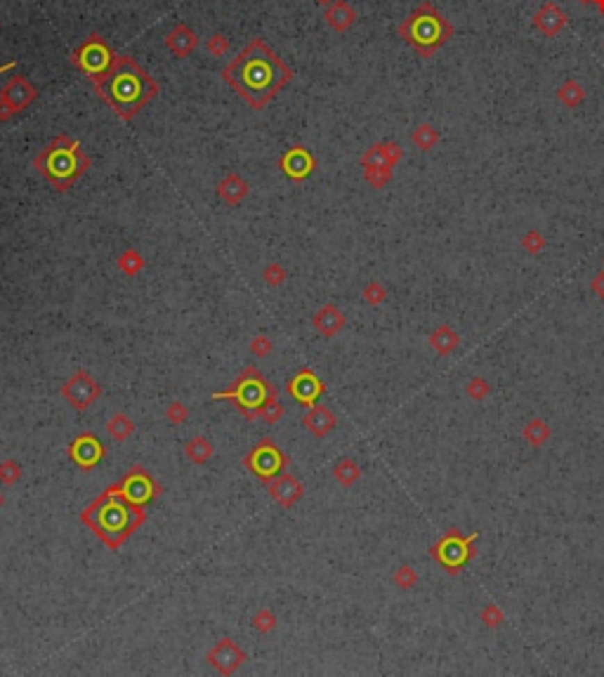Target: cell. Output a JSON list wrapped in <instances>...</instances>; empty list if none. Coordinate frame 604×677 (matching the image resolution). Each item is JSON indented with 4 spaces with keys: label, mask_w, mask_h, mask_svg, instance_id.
Instances as JSON below:
<instances>
[{
    "label": "cell",
    "mask_w": 604,
    "mask_h": 677,
    "mask_svg": "<svg viewBox=\"0 0 604 677\" xmlns=\"http://www.w3.org/2000/svg\"><path fill=\"white\" fill-rule=\"evenodd\" d=\"M222 78L255 111H262L293 81V69L262 38H253L231 59Z\"/></svg>",
    "instance_id": "cell-1"
},
{
    "label": "cell",
    "mask_w": 604,
    "mask_h": 677,
    "mask_svg": "<svg viewBox=\"0 0 604 677\" xmlns=\"http://www.w3.org/2000/svg\"><path fill=\"white\" fill-rule=\"evenodd\" d=\"M92 85L99 99L109 104L121 121H133L158 95V83L128 55H118L109 74Z\"/></svg>",
    "instance_id": "cell-2"
},
{
    "label": "cell",
    "mask_w": 604,
    "mask_h": 677,
    "mask_svg": "<svg viewBox=\"0 0 604 677\" xmlns=\"http://www.w3.org/2000/svg\"><path fill=\"white\" fill-rule=\"evenodd\" d=\"M81 522L88 526L95 536L109 550H118L133 533L147 522L145 507L133 505L111 484L101 496H97L85 510L81 512Z\"/></svg>",
    "instance_id": "cell-3"
},
{
    "label": "cell",
    "mask_w": 604,
    "mask_h": 677,
    "mask_svg": "<svg viewBox=\"0 0 604 677\" xmlns=\"http://www.w3.org/2000/svg\"><path fill=\"white\" fill-rule=\"evenodd\" d=\"M33 168L57 191H67L88 172L90 158L76 140H71L69 135H57L33 158Z\"/></svg>",
    "instance_id": "cell-4"
},
{
    "label": "cell",
    "mask_w": 604,
    "mask_h": 677,
    "mask_svg": "<svg viewBox=\"0 0 604 677\" xmlns=\"http://www.w3.org/2000/svg\"><path fill=\"white\" fill-rule=\"evenodd\" d=\"M399 35L423 59H430L453 38V24L430 0H423L406 19L399 24Z\"/></svg>",
    "instance_id": "cell-5"
},
{
    "label": "cell",
    "mask_w": 604,
    "mask_h": 677,
    "mask_svg": "<svg viewBox=\"0 0 604 677\" xmlns=\"http://www.w3.org/2000/svg\"><path fill=\"white\" fill-rule=\"evenodd\" d=\"M277 394V387L269 385V380L260 373L255 366L243 368L238 377L234 380V385L225 392H215L213 399L215 401H231L248 421H255L260 418L262 406L267 404V399Z\"/></svg>",
    "instance_id": "cell-6"
},
{
    "label": "cell",
    "mask_w": 604,
    "mask_h": 677,
    "mask_svg": "<svg viewBox=\"0 0 604 677\" xmlns=\"http://www.w3.org/2000/svg\"><path fill=\"white\" fill-rule=\"evenodd\" d=\"M116 59H118V55L113 52V47L106 43L104 35L90 33L88 38L74 50L71 64H74L90 83H97L109 74L111 67L116 64Z\"/></svg>",
    "instance_id": "cell-7"
},
{
    "label": "cell",
    "mask_w": 604,
    "mask_h": 677,
    "mask_svg": "<svg viewBox=\"0 0 604 677\" xmlns=\"http://www.w3.org/2000/svg\"><path fill=\"white\" fill-rule=\"evenodd\" d=\"M243 465L267 484L284 472V467L288 465V455L281 451L272 439H262L258 446L250 448V453L243 458Z\"/></svg>",
    "instance_id": "cell-8"
},
{
    "label": "cell",
    "mask_w": 604,
    "mask_h": 677,
    "mask_svg": "<svg viewBox=\"0 0 604 677\" xmlns=\"http://www.w3.org/2000/svg\"><path fill=\"white\" fill-rule=\"evenodd\" d=\"M35 99H38V88L28 78L12 76L0 88V121H10L12 116L28 109Z\"/></svg>",
    "instance_id": "cell-9"
},
{
    "label": "cell",
    "mask_w": 604,
    "mask_h": 677,
    "mask_svg": "<svg viewBox=\"0 0 604 677\" xmlns=\"http://www.w3.org/2000/svg\"><path fill=\"white\" fill-rule=\"evenodd\" d=\"M116 487L125 498L133 503V505H140V507H147L149 503L161 494L158 482L149 475L142 465L130 467V472L121 479V482H116Z\"/></svg>",
    "instance_id": "cell-10"
},
{
    "label": "cell",
    "mask_w": 604,
    "mask_h": 677,
    "mask_svg": "<svg viewBox=\"0 0 604 677\" xmlns=\"http://www.w3.org/2000/svg\"><path fill=\"white\" fill-rule=\"evenodd\" d=\"M62 397L74 406L76 411H85L101 397V387L88 370H76L62 385Z\"/></svg>",
    "instance_id": "cell-11"
},
{
    "label": "cell",
    "mask_w": 604,
    "mask_h": 677,
    "mask_svg": "<svg viewBox=\"0 0 604 677\" xmlns=\"http://www.w3.org/2000/svg\"><path fill=\"white\" fill-rule=\"evenodd\" d=\"M67 453L81 470H92V467H97L101 460H104L106 448L92 432H81L69 444Z\"/></svg>",
    "instance_id": "cell-12"
},
{
    "label": "cell",
    "mask_w": 604,
    "mask_h": 677,
    "mask_svg": "<svg viewBox=\"0 0 604 677\" xmlns=\"http://www.w3.org/2000/svg\"><path fill=\"white\" fill-rule=\"evenodd\" d=\"M246 651L238 646L231 637H222L218 644L213 646L211 651H208L206 661L211 663V668H215L218 673L222 675H231L236 673L238 668L246 663Z\"/></svg>",
    "instance_id": "cell-13"
},
{
    "label": "cell",
    "mask_w": 604,
    "mask_h": 677,
    "mask_svg": "<svg viewBox=\"0 0 604 677\" xmlns=\"http://www.w3.org/2000/svg\"><path fill=\"white\" fill-rule=\"evenodd\" d=\"M286 389H288L291 397H295L297 404L307 406V409H309V406H314L316 401H319L321 394L326 392L324 382L316 377V373L312 368H300V370H297V373L288 380Z\"/></svg>",
    "instance_id": "cell-14"
},
{
    "label": "cell",
    "mask_w": 604,
    "mask_h": 677,
    "mask_svg": "<svg viewBox=\"0 0 604 677\" xmlns=\"http://www.w3.org/2000/svg\"><path fill=\"white\" fill-rule=\"evenodd\" d=\"M279 168L284 170V175L293 179V182H304L316 168V158L312 156L307 147L295 145L279 158Z\"/></svg>",
    "instance_id": "cell-15"
},
{
    "label": "cell",
    "mask_w": 604,
    "mask_h": 677,
    "mask_svg": "<svg viewBox=\"0 0 604 677\" xmlns=\"http://www.w3.org/2000/svg\"><path fill=\"white\" fill-rule=\"evenodd\" d=\"M566 22H569L566 12L562 10L557 3H553V0L543 3L541 8L534 12V17H531V24H534L536 31H541L543 35H548V38L560 35L562 28L566 26Z\"/></svg>",
    "instance_id": "cell-16"
},
{
    "label": "cell",
    "mask_w": 604,
    "mask_h": 677,
    "mask_svg": "<svg viewBox=\"0 0 604 677\" xmlns=\"http://www.w3.org/2000/svg\"><path fill=\"white\" fill-rule=\"evenodd\" d=\"M267 487H269V496H272L281 507H293L304 496V487L300 484V479L288 475V472L277 475L272 482H267Z\"/></svg>",
    "instance_id": "cell-17"
},
{
    "label": "cell",
    "mask_w": 604,
    "mask_h": 677,
    "mask_svg": "<svg viewBox=\"0 0 604 677\" xmlns=\"http://www.w3.org/2000/svg\"><path fill=\"white\" fill-rule=\"evenodd\" d=\"M402 147L397 142H378V145L368 147L361 156V168L370 170V168H392L402 161Z\"/></svg>",
    "instance_id": "cell-18"
},
{
    "label": "cell",
    "mask_w": 604,
    "mask_h": 677,
    "mask_svg": "<svg viewBox=\"0 0 604 677\" xmlns=\"http://www.w3.org/2000/svg\"><path fill=\"white\" fill-rule=\"evenodd\" d=\"M196 43H199V38H196V33L191 31L187 24H175V26L165 33V47L179 59L189 57L191 52H194Z\"/></svg>",
    "instance_id": "cell-19"
},
{
    "label": "cell",
    "mask_w": 604,
    "mask_h": 677,
    "mask_svg": "<svg viewBox=\"0 0 604 677\" xmlns=\"http://www.w3.org/2000/svg\"><path fill=\"white\" fill-rule=\"evenodd\" d=\"M302 425H304V430L312 432L314 437H326L331 430H336L338 421L331 409H326V406H321V404H314V406H309L307 416L302 418Z\"/></svg>",
    "instance_id": "cell-20"
},
{
    "label": "cell",
    "mask_w": 604,
    "mask_h": 677,
    "mask_svg": "<svg viewBox=\"0 0 604 677\" xmlns=\"http://www.w3.org/2000/svg\"><path fill=\"white\" fill-rule=\"evenodd\" d=\"M312 323L324 338H333V335H338L345 328V314L336 307V304H324V307L314 314Z\"/></svg>",
    "instance_id": "cell-21"
},
{
    "label": "cell",
    "mask_w": 604,
    "mask_h": 677,
    "mask_svg": "<svg viewBox=\"0 0 604 677\" xmlns=\"http://www.w3.org/2000/svg\"><path fill=\"white\" fill-rule=\"evenodd\" d=\"M324 19L328 26L333 28V31L338 33H345L347 28L352 26V24L357 22V10L352 8L347 0H336L333 5H328L326 12H324Z\"/></svg>",
    "instance_id": "cell-22"
},
{
    "label": "cell",
    "mask_w": 604,
    "mask_h": 677,
    "mask_svg": "<svg viewBox=\"0 0 604 677\" xmlns=\"http://www.w3.org/2000/svg\"><path fill=\"white\" fill-rule=\"evenodd\" d=\"M248 191H250L248 182L241 175H236V172H229V175L218 184V194L227 206H236V203H241L248 196Z\"/></svg>",
    "instance_id": "cell-23"
},
{
    "label": "cell",
    "mask_w": 604,
    "mask_h": 677,
    "mask_svg": "<svg viewBox=\"0 0 604 677\" xmlns=\"http://www.w3.org/2000/svg\"><path fill=\"white\" fill-rule=\"evenodd\" d=\"M184 453H187V458L191 460L194 465H206L208 460L215 455V448L211 444V439H206L203 434H196L191 437L187 441V446H184Z\"/></svg>",
    "instance_id": "cell-24"
},
{
    "label": "cell",
    "mask_w": 604,
    "mask_h": 677,
    "mask_svg": "<svg viewBox=\"0 0 604 677\" xmlns=\"http://www.w3.org/2000/svg\"><path fill=\"white\" fill-rule=\"evenodd\" d=\"M557 99L566 109H576V106H581L585 101V88L578 81H573V78H566L557 88Z\"/></svg>",
    "instance_id": "cell-25"
},
{
    "label": "cell",
    "mask_w": 604,
    "mask_h": 677,
    "mask_svg": "<svg viewBox=\"0 0 604 677\" xmlns=\"http://www.w3.org/2000/svg\"><path fill=\"white\" fill-rule=\"evenodd\" d=\"M106 432H109L116 441H128L135 434V423L130 421L125 413H113L106 423Z\"/></svg>",
    "instance_id": "cell-26"
},
{
    "label": "cell",
    "mask_w": 604,
    "mask_h": 677,
    "mask_svg": "<svg viewBox=\"0 0 604 677\" xmlns=\"http://www.w3.org/2000/svg\"><path fill=\"white\" fill-rule=\"evenodd\" d=\"M411 142H414L421 152H430V149H434L436 142H439V130H436L432 123H421V125H416V130L411 133Z\"/></svg>",
    "instance_id": "cell-27"
},
{
    "label": "cell",
    "mask_w": 604,
    "mask_h": 677,
    "mask_svg": "<svg viewBox=\"0 0 604 677\" xmlns=\"http://www.w3.org/2000/svg\"><path fill=\"white\" fill-rule=\"evenodd\" d=\"M430 345H432L439 354H451V352L458 347V335L448 326H439L432 335H430Z\"/></svg>",
    "instance_id": "cell-28"
},
{
    "label": "cell",
    "mask_w": 604,
    "mask_h": 677,
    "mask_svg": "<svg viewBox=\"0 0 604 677\" xmlns=\"http://www.w3.org/2000/svg\"><path fill=\"white\" fill-rule=\"evenodd\" d=\"M333 477H336L343 487H352V484H357L359 477H361V467H359L352 458H343V460H338L336 467H333Z\"/></svg>",
    "instance_id": "cell-29"
},
{
    "label": "cell",
    "mask_w": 604,
    "mask_h": 677,
    "mask_svg": "<svg viewBox=\"0 0 604 677\" xmlns=\"http://www.w3.org/2000/svg\"><path fill=\"white\" fill-rule=\"evenodd\" d=\"M524 439L529 441V444H534V446H541V444H546V441L550 439V427L543 421H531L529 425L524 427Z\"/></svg>",
    "instance_id": "cell-30"
},
{
    "label": "cell",
    "mask_w": 604,
    "mask_h": 677,
    "mask_svg": "<svg viewBox=\"0 0 604 677\" xmlns=\"http://www.w3.org/2000/svg\"><path fill=\"white\" fill-rule=\"evenodd\" d=\"M284 404L279 401V392L277 394H272V397L267 399V404L262 406V411H260V418L265 421L267 425H274V423H279L281 418H284Z\"/></svg>",
    "instance_id": "cell-31"
},
{
    "label": "cell",
    "mask_w": 604,
    "mask_h": 677,
    "mask_svg": "<svg viewBox=\"0 0 604 677\" xmlns=\"http://www.w3.org/2000/svg\"><path fill=\"white\" fill-rule=\"evenodd\" d=\"M118 267H121L123 274H128V277H135L137 272H142V267H145V260H142V255L135 253V250H125V253L118 257Z\"/></svg>",
    "instance_id": "cell-32"
},
{
    "label": "cell",
    "mask_w": 604,
    "mask_h": 677,
    "mask_svg": "<svg viewBox=\"0 0 604 677\" xmlns=\"http://www.w3.org/2000/svg\"><path fill=\"white\" fill-rule=\"evenodd\" d=\"M22 465L17 463V460H3L0 463V484H5V487H12V484H17L22 479Z\"/></svg>",
    "instance_id": "cell-33"
},
{
    "label": "cell",
    "mask_w": 604,
    "mask_h": 677,
    "mask_svg": "<svg viewBox=\"0 0 604 677\" xmlns=\"http://www.w3.org/2000/svg\"><path fill=\"white\" fill-rule=\"evenodd\" d=\"M253 628L262 635L272 633L274 628H277V616H274L269 609H260L258 614L253 616Z\"/></svg>",
    "instance_id": "cell-34"
},
{
    "label": "cell",
    "mask_w": 604,
    "mask_h": 677,
    "mask_svg": "<svg viewBox=\"0 0 604 677\" xmlns=\"http://www.w3.org/2000/svg\"><path fill=\"white\" fill-rule=\"evenodd\" d=\"M364 177H366L370 187L382 189L392 179V170L390 168H370V170H364Z\"/></svg>",
    "instance_id": "cell-35"
},
{
    "label": "cell",
    "mask_w": 604,
    "mask_h": 677,
    "mask_svg": "<svg viewBox=\"0 0 604 677\" xmlns=\"http://www.w3.org/2000/svg\"><path fill=\"white\" fill-rule=\"evenodd\" d=\"M522 245H524V250H526V253H529V255H538L543 248H546V236H543L541 231L531 229V231H526V234H524Z\"/></svg>",
    "instance_id": "cell-36"
},
{
    "label": "cell",
    "mask_w": 604,
    "mask_h": 677,
    "mask_svg": "<svg viewBox=\"0 0 604 677\" xmlns=\"http://www.w3.org/2000/svg\"><path fill=\"white\" fill-rule=\"evenodd\" d=\"M165 418H168V423H172V425H184L189 421L187 404H182V401H172L168 409H165Z\"/></svg>",
    "instance_id": "cell-37"
},
{
    "label": "cell",
    "mask_w": 604,
    "mask_h": 677,
    "mask_svg": "<svg viewBox=\"0 0 604 677\" xmlns=\"http://www.w3.org/2000/svg\"><path fill=\"white\" fill-rule=\"evenodd\" d=\"M416 580H418V573H416L411 566H406V564H404V566H399V569H397V573H394V583H397L402 590L414 588Z\"/></svg>",
    "instance_id": "cell-38"
},
{
    "label": "cell",
    "mask_w": 604,
    "mask_h": 677,
    "mask_svg": "<svg viewBox=\"0 0 604 677\" xmlns=\"http://www.w3.org/2000/svg\"><path fill=\"white\" fill-rule=\"evenodd\" d=\"M286 269L281 267V265H267V269L262 272V279H265V284L267 286H281L286 281Z\"/></svg>",
    "instance_id": "cell-39"
},
{
    "label": "cell",
    "mask_w": 604,
    "mask_h": 677,
    "mask_svg": "<svg viewBox=\"0 0 604 677\" xmlns=\"http://www.w3.org/2000/svg\"><path fill=\"white\" fill-rule=\"evenodd\" d=\"M385 295H387V291L382 288L378 281H370L366 288H364V300H366L368 304H380L382 300H385Z\"/></svg>",
    "instance_id": "cell-40"
},
{
    "label": "cell",
    "mask_w": 604,
    "mask_h": 677,
    "mask_svg": "<svg viewBox=\"0 0 604 677\" xmlns=\"http://www.w3.org/2000/svg\"><path fill=\"white\" fill-rule=\"evenodd\" d=\"M272 350H274V343L267 338V335H255V338L250 340V352H253L255 357H267Z\"/></svg>",
    "instance_id": "cell-41"
},
{
    "label": "cell",
    "mask_w": 604,
    "mask_h": 677,
    "mask_svg": "<svg viewBox=\"0 0 604 677\" xmlns=\"http://www.w3.org/2000/svg\"><path fill=\"white\" fill-rule=\"evenodd\" d=\"M208 52H211L213 57H220V55H225L227 50H229V40L225 38L222 33H215L211 35V40H208Z\"/></svg>",
    "instance_id": "cell-42"
},
{
    "label": "cell",
    "mask_w": 604,
    "mask_h": 677,
    "mask_svg": "<svg viewBox=\"0 0 604 677\" xmlns=\"http://www.w3.org/2000/svg\"><path fill=\"white\" fill-rule=\"evenodd\" d=\"M468 394L472 399L482 401L489 394V382L484 380V377H472V382L468 385Z\"/></svg>",
    "instance_id": "cell-43"
},
{
    "label": "cell",
    "mask_w": 604,
    "mask_h": 677,
    "mask_svg": "<svg viewBox=\"0 0 604 677\" xmlns=\"http://www.w3.org/2000/svg\"><path fill=\"white\" fill-rule=\"evenodd\" d=\"M482 619L489 628H496V626H500V623H503V614H500V609L496 607V604H489V607L484 609Z\"/></svg>",
    "instance_id": "cell-44"
},
{
    "label": "cell",
    "mask_w": 604,
    "mask_h": 677,
    "mask_svg": "<svg viewBox=\"0 0 604 677\" xmlns=\"http://www.w3.org/2000/svg\"><path fill=\"white\" fill-rule=\"evenodd\" d=\"M590 286H593V291H595L597 295H600L602 300H604V272H602V274H597V277L593 279V284H590Z\"/></svg>",
    "instance_id": "cell-45"
},
{
    "label": "cell",
    "mask_w": 604,
    "mask_h": 677,
    "mask_svg": "<svg viewBox=\"0 0 604 677\" xmlns=\"http://www.w3.org/2000/svg\"><path fill=\"white\" fill-rule=\"evenodd\" d=\"M17 67V62H10V64H3V67H0V74H5V71H10V69H15Z\"/></svg>",
    "instance_id": "cell-46"
},
{
    "label": "cell",
    "mask_w": 604,
    "mask_h": 677,
    "mask_svg": "<svg viewBox=\"0 0 604 677\" xmlns=\"http://www.w3.org/2000/svg\"><path fill=\"white\" fill-rule=\"evenodd\" d=\"M593 3L597 5V8H600V12H602V17H604V0H593Z\"/></svg>",
    "instance_id": "cell-47"
},
{
    "label": "cell",
    "mask_w": 604,
    "mask_h": 677,
    "mask_svg": "<svg viewBox=\"0 0 604 677\" xmlns=\"http://www.w3.org/2000/svg\"><path fill=\"white\" fill-rule=\"evenodd\" d=\"M316 3H319V5H326V8H328V5H333V3H336V0H316Z\"/></svg>",
    "instance_id": "cell-48"
},
{
    "label": "cell",
    "mask_w": 604,
    "mask_h": 677,
    "mask_svg": "<svg viewBox=\"0 0 604 677\" xmlns=\"http://www.w3.org/2000/svg\"><path fill=\"white\" fill-rule=\"evenodd\" d=\"M3 505H5V496L0 494V507H3Z\"/></svg>",
    "instance_id": "cell-49"
},
{
    "label": "cell",
    "mask_w": 604,
    "mask_h": 677,
    "mask_svg": "<svg viewBox=\"0 0 604 677\" xmlns=\"http://www.w3.org/2000/svg\"><path fill=\"white\" fill-rule=\"evenodd\" d=\"M578 3H583V5H590V3H593V0H578Z\"/></svg>",
    "instance_id": "cell-50"
}]
</instances>
